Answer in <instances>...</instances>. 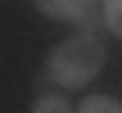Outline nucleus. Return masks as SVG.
<instances>
[{
  "mask_svg": "<svg viewBox=\"0 0 122 113\" xmlns=\"http://www.w3.org/2000/svg\"><path fill=\"white\" fill-rule=\"evenodd\" d=\"M100 68H104V41L95 32H77V36L59 41L50 50V59H45V77L59 82L63 91H77V86L95 82Z\"/></svg>",
  "mask_w": 122,
  "mask_h": 113,
  "instance_id": "obj_1",
  "label": "nucleus"
},
{
  "mask_svg": "<svg viewBox=\"0 0 122 113\" xmlns=\"http://www.w3.org/2000/svg\"><path fill=\"white\" fill-rule=\"evenodd\" d=\"M77 113H122V100H113V95H86L77 104Z\"/></svg>",
  "mask_w": 122,
  "mask_h": 113,
  "instance_id": "obj_3",
  "label": "nucleus"
},
{
  "mask_svg": "<svg viewBox=\"0 0 122 113\" xmlns=\"http://www.w3.org/2000/svg\"><path fill=\"white\" fill-rule=\"evenodd\" d=\"M32 5H36V14L59 18V23H77L81 32H100V27H104L100 0H32Z\"/></svg>",
  "mask_w": 122,
  "mask_h": 113,
  "instance_id": "obj_2",
  "label": "nucleus"
},
{
  "mask_svg": "<svg viewBox=\"0 0 122 113\" xmlns=\"http://www.w3.org/2000/svg\"><path fill=\"white\" fill-rule=\"evenodd\" d=\"M32 113H77V109H72L63 95H41V100L32 104Z\"/></svg>",
  "mask_w": 122,
  "mask_h": 113,
  "instance_id": "obj_5",
  "label": "nucleus"
},
{
  "mask_svg": "<svg viewBox=\"0 0 122 113\" xmlns=\"http://www.w3.org/2000/svg\"><path fill=\"white\" fill-rule=\"evenodd\" d=\"M100 9H104V32L122 41V0H100Z\"/></svg>",
  "mask_w": 122,
  "mask_h": 113,
  "instance_id": "obj_4",
  "label": "nucleus"
}]
</instances>
